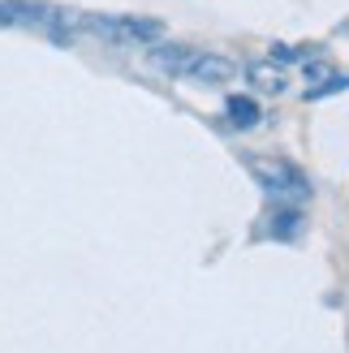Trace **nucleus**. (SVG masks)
I'll return each instance as SVG.
<instances>
[{
    "instance_id": "nucleus-1",
    "label": "nucleus",
    "mask_w": 349,
    "mask_h": 353,
    "mask_svg": "<svg viewBox=\"0 0 349 353\" xmlns=\"http://www.w3.org/2000/svg\"><path fill=\"white\" fill-rule=\"evenodd\" d=\"M255 176L263 181L268 194H276V199H302L306 194V176L285 160H255Z\"/></svg>"
},
{
    "instance_id": "nucleus-2",
    "label": "nucleus",
    "mask_w": 349,
    "mask_h": 353,
    "mask_svg": "<svg viewBox=\"0 0 349 353\" xmlns=\"http://www.w3.org/2000/svg\"><path fill=\"white\" fill-rule=\"evenodd\" d=\"M95 30L112 34V39H160L164 34V22H155V17H95Z\"/></svg>"
},
{
    "instance_id": "nucleus-3",
    "label": "nucleus",
    "mask_w": 349,
    "mask_h": 353,
    "mask_svg": "<svg viewBox=\"0 0 349 353\" xmlns=\"http://www.w3.org/2000/svg\"><path fill=\"white\" fill-rule=\"evenodd\" d=\"M186 78L207 82V86H229L237 78V65L229 57H216V52H203V57H190L186 61Z\"/></svg>"
},
{
    "instance_id": "nucleus-4",
    "label": "nucleus",
    "mask_w": 349,
    "mask_h": 353,
    "mask_svg": "<svg viewBox=\"0 0 349 353\" xmlns=\"http://www.w3.org/2000/svg\"><path fill=\"white\" fill-rule=\"evenodd\" d=\"M246 78H250L255 91H263V95H281V91H289V74H285L276 61H250V65H246Z\"/></svg>"
},
{
    "instance_id": "nucleus-5",
    "label": "nucleus",
    "mask_w": 349,
    "mask_h": 353,
    "mask_svg": "<svg viewBox=\"0 0 349 353\" xmlns=\"http://www.w3.org/2000/svg\"><path fill=\"white\" fill-rule=\"evenodd\" d=\"M229 125H233V130L259 125V103L246 99V95H229Z\"/></svg>"
},
{
    "instance_id": "nucleus-6",
    "label": "nucleus",
    "mask_w": 349,
    "mask_h": 353,
    "mask_svg": "<svg viewBox=\"0 0 349 353\" xmlns=\"http://www.w3.org/2000/svg\"><path fill=\"white\" fill-rule=\"evenodd\" d=\"M186 61H190V52H181V48H155L151 52V65L164 69V74H186Z\"/></svg>"
},
{
    "instance_id": "nucleus-7",
    "label": "nucleus",
    "mask_w": 349,
    "mask_h": 353,
    "mask_svg": "<svg viewBox=\"0 0 349 353\" xmlns=\"http://www.w3.org/2000/svg\"><path fill=\"white\" fill-rule=\"evenodd\" d=\"M22 13H26V9H17V5H9V0H0V26H13Z\"/></svg>"
}]
</instances>
